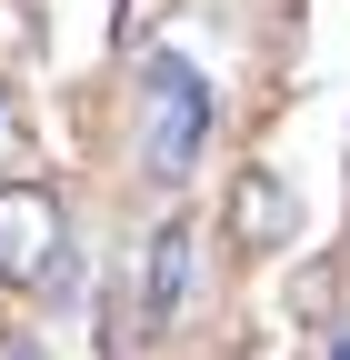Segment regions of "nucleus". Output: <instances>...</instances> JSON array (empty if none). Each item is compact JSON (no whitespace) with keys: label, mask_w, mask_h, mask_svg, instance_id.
Wrapping results in <instances>:
<instances>
[{"label":"nucleus","mask_w":350,"mask_h":360,"mask_svg":"<svg viewBox=\"0 0 350 360\" xmlns=\"http://www.w3.org/2000/svg\"><path fill=\"white\" fill-rule=\"evenodd\" d=\"M190 220H160L150 231V250H141V300H130V321L141 330H170L181 321V300H190Z\"/></svg>","instance_id":"3"},{"label":"nucleus","mask_w":350,"mask_h":360,"mask_svg":"<svg viewBox=\"0 0 350 360\" xmlns=\"http://www.w3.org/2000/svg\"><path fill=\"white\" fill-rule=\"evenodd\" d=\"M221 220H231V240H240V250H280V240L300 231V200H290V180H280V170H240V180H231V200H221Z\"/></svg>","instance_id":"4"},{"label":"nucleus","mask_w":350,"mask_h":360,"mask_svg":"<svg viewBox=\"0 0 350 360\" xmlns=\"http://www.w3.org/2000/svg\"><path fill=\"white\" fill-rule=\"evenodd\" d=\"M60 270V200L40 180H0V290H30Z\"/></svg>","instance_id":"2"},{"label":"nucleus","mask_w":350,"mask_h":360,"mask_svg":"<svg viewBox=\"0 0 350 360\" xmlns=\"http://www.w3.org/2000/svg\"><path fill=\"white\" fill-rule=\"evenodd\" d=\"M0 160H20V110H11V80H0Z\"/></svg>","instance_id":"7"},{"label":"nucleus","mask_w":350,"mask_h":360,"mask_svg":"<svg viewBox=\"0 0 350 360\" xmlns=\"http://www.w3.org/2000/svg\"><path fill=\"white\" fill-rule=\"evenodd\" d=\"M170 11V0H120V40H130V51H141V40H150V20Z\"/></svg>","instance_id":"6"},{"label":"nucleus","mask_w":350,"mask_h":360,"mask_svg":"<svg viewBox=\"0 0 350 360\" xmlns=\"http://www.w3.org/2000/svg\"><path fill=\"white\" fill-rule=\"evenodd\" d=\"M0 360H40V340H0Z\"/></svg>","instance_id":"8"},{"label":"nucleus","mask_w":350,"mask_h":360,"mask_svg":"<svg viewBox=\"0 0 350 360\" xmlns=\"http://www.w3.org/2000/svg\"><path fill=\"white\" fill-rule=\"evenodd\" d=\"M0 60H40V11L30 0H0Z\"/></svg>","instance_id":"5"},{"label":"nucleus","mask_w":350,"mask_h":360,"mask_svg":"<svg viewBox=\"0 0 350 360\" xmlns=\"http://www.w3.org/2000/svg\"><path fill=\"white\" fill-rule=\"evenodd\" d=\"M141 80H150V170L181 180L200 160V141H210V80L190 60H150Z\"/></svg>","instance_id":"1"},{"label":"nucleus","mask_w":350,"mask_h":360,"mask_svg":"<svg viewBox=\"0 0 350 360\" xmlns=\"http://www.w3.org/2000/svg\"><path fill=\"white\" fill-rule=\"evenodd\" d=\"M330 360H350V340H330Z\"/></svg>","instance_id":"9"}]
</instances>
